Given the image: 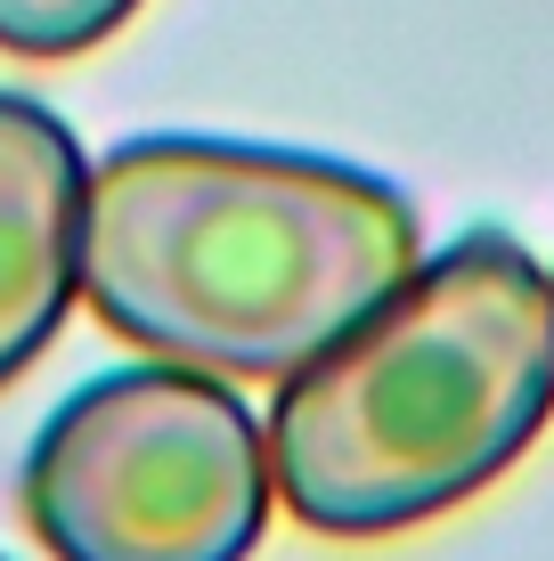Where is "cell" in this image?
<instances>
[{
  "label": "cell",
  "mask_w": 554,
  "mask_h": 561,
  "mask_svg": "<svg viewBox=\"0 0 554 561\" xmlns=\"http://www.w3.org/2000/svg\"><path fill=\"white\" fill-rule=\"evenodd\" d=\"M425 261L392 180L245 139H123L82 196V294L123 342L285 382Z\"/></svg>",
  "instance_id": "cell-1"
},
{
  "label": "cell",
  "mask_w": 554,
  "mask_h": 561,
  "mask_svg": "<svg viewBox=\"0 0 554 561\" xmlns=\"http://www.w3.org/2000/svg\"><path fill=\"white\" fill-rule=\"evenodd\" d=\"M554 415V285L465 228L278 382L270 472L302 529L399 537L506 480Z\"/></svg>",
  "instance_id": "cell-2"
},
{
  "label": "cell",
  "mask_w": 554,
  "mask_h": 561,
  "mask_svg": "<svg viewBox=\"0 0 554 561\" xmlns=\"http://www.w3.org/2000/svg\"><path fill=\"white\" fill-rule=\"evenodd\" d=\"M270 439L213 366L90 375L25 456V520L57 561H253Z\"/></svg>",
  "instance_id": "cell-3"
},
{
  "label": "cell",
  "mask_w": 554,
  "mask_h": 561,
  "mask_svg": "<svg viewBox=\"0 0 554 561\" xmlns=\"http://www.w3.org/2000/svg\"><path fill=\"white\" fill-rule=\"evenodd\" d=\"M82 196L90 163L66 114L0 90V391L49 351L82 294Z\"/></svg>",
  "instance_id": "cell-4"
},
{
  "label": "cell",
  "mask_w": 554,
  "mask_h": 561,
  "mask_svg": "<svg viewBox=\"0 0 554 561\" xmlns=\"http://www.w3.org/2000/svg\"><path fill=\"white\" fill-rule=\"evenodd\" d=\"M131 9L139 0H0V49L9 57H82Z\"/></svg>",
  "instance_id": "cell-5"
},
{
  "label": "cell",
  "mask_w": 554,
  "mask_h": 561,
  "mask_svg": "<svg viewBox=\"0 0 554 561\" xmlns=\"http://www.w3.org/2000/svg\"><path fill=\"white\" fill-rule=\"evenodd\" d=\"M546 285H554V268H546Z\"/></svg>",
  "instance_id": "cell-6"
}]
</instances>
